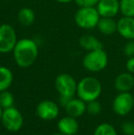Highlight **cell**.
<instances>
[{
  "label": "cell",
  "instance_id": "obj_4",
  "mask_svg": "<svg viewBox=\"0 0 134 135\" xmlns=\"http://www.w3.org/2000/svg\"><path fill=\"white\" fill-rule=\"evenodd\" d=\"M108 64V56L103 49L90 51L83 58V65L87 71L97 73L104 70Z\"/></svg>",
  "mask_w": 134,
  "mask_h": 135
},
{
  "label": "cell",
  "instance_id": "obj_22",
  "mask_svg": "<svg viewBox=\"0 0 134 135\" xmlns=\"http://www.w3.org/2000/svg\"><path fill=\"white\" fill-rule=\"evenodd\" d=\"M101 104L97 100H92L86 103V111L92 116H97L101 112Z\"/></svg>",
  "mask_w": 134,
  "mask_h": 135
},
{
  "label": "cell",
  "instance_id": "obj_19",
  "mask_svg": "<svg viewBox=\"0 0 134 135\" xmlns=\"http://www.w3.org/2000/svg\"><path fill=\"white\" fill-rule=\"evenodd\" d=\"M14 96L8 90L0 92V106H1L3 109L14 107Z\"/></svg>",
  "mask_w": 134,
  "mask_h": 135
},
{
  "label": "cell",
  "instance_id": "obj_28",
  "mask_svg": "<svg viewBox=\"0 0 134 135\" xmlns=\"http://www.w3.org/2000/svg\"><path fill=\"white\" fill-rule=\"evenodd\" d=\"M55 1H57L58 3H61V4H68V3H71L73 0H55Z\"/></svg>",
  "mask_w": 134,
  "mask_h": 135
},
{
  "label": "cell",
  "instance_id": "obj_6",
  "mask_svg": "<svg viewBox=\"0 0 134 135\" xmlns=\"http://www.w3.org/2000/svg\"><path fill=\"white\" fill-rule=\"evenodd\" d=\"M15 28L9 24L0 25V54H8L14 50L18 42Z\"/></svg>",
  "mask_w": 134,
  "mask_h": 135
},
{
  "label": "cell",
  "instance_id": "obj_23",
  "mask_svg": "<svg viewBox=\"0 0 134 135\" xmlns=\"http://www.w3.org/2000/svg\"><path fill=\"white\" fill-rule=\"evenodd\" d=\"M121 131L125 135H134V122L127 120L122 123Z\"/></svg>",
  "mask_w": 134,
  "mask_h": 135
},
{
  "label": "cell",
  "instance_id": "obj_13",
  "mask_svg": "<svg viewBox=\"0 0 134 135\" xmlns=\"http://www.w3.org/2000/svg\"><path fill=\"white\" fill-rule=\"evenodd\" d=\"M57 127L61 133L64 135H75L78 132L79 124L75 118L66 116L59 119Z\"/></svg>",
  "mask_w": 134,
  "mask_h": 135
},
{
  "label": "cell",
  "instance_id": "obj_29",
  "mask_svg": "<svg viewBox=\"0 0 134 135\" xmlns=\"http://www.w3.org/2000/svg\"><path fill=\"white\" fill-rule=\"evenodd\" d=\"M2 113H3V108L0 106V120H1V118H2Z\"/></svg>",
  "mask_w": 134,
  "mask_h": 135
},
{
  "label": "cell",
  "instance_id": "obj_16",
  "mask_svg": "<svg viewBox=\"0 0 134 135\" xmlns=\"http://www.w3.org/2000/svg\"><path fill=\"white\" fill-rule=\"evenodd\" d=\"M97 28H98L99 32L104 35H112L115 32H117L118 22L114 20V18L101 17Z\"/></svg>",
  "mask_w": 134,
  "mask_h": 135
},
{
  "label": "cell",
  "instance_id": "obj_17",
  "mask_svg": "<svg viewBox=\"0 0 134 135\" xmlns=\"http://www.w3.org/2000/svg\"><path fill=\"white\" fill-rule=\"evenodd\" d=\"M18 21L20 25L24 27H29L31 26L35 21L36 15L33 9L29 7H22L18 13Z\"/></svg>",
  "mask_w": 134,
  "mask_h": 135
},
{
  "label": "cell",
  "instance_id": "obj_27",
  "mask_svg": "<svg viewBox=\"0 0 134 135\" xmlns=\"http://www.w3.org/2000/svg\"><path fill=\"white\" fill-rule=\"evenodd\" d=\"M73 98H68V97H62L60 96V103H61L62 106H63V107H65V106L68 104V102L70 101V100L72 99Z\"/></svg>",
  "mask_w": 134,
  "mask_h": 135
},
{
  "label": "cell",
  "instance_id": "obj_10",
  "mask_svg": "<svg viewBox=\"0 0 134 135\" xmlns=\"http://www.w3.org/2000/svg\"><path fill=\"white\" fill-rule=\"evenodd\" d=\"M100 17L115 18L120 12V0H99L96 6Z\"/></svg>",
  "mask_w": 134,
  "mask_h": 135
},
{
  "label": "cell",
  "instance_id": "obj_1",
  "mask_svg": "<svg viewBox=\"0 0 134 135\" xmlns=\"http://www.w3.org/2000/svg\"><path fill=\"white\" fill-rule=\"evenodd\" d=\"M12 52L18 66L21 68H28L32 65L37 60L39 48L33 40L23 38L18 40Z\"/></svg>",
  "mask_w": 134,
  "mask_h": 135
},
{
  "label": "cell",
  "instance_id": "obj_15",
  "mask_svg": "<svg viewBox=\"0 0 134 135\" xmlns=\"http://www.w3.org/2000/svg\"><path fill=\"white\" fill-rule=\"evenodd\" d=\"M79 44L84 50L90 52V51L99 50L103 49V44L97 37L91 34H85L79 39Z\"/></svg>",
  "mask_w": 134,
  "mask_h": 135
},
{
  "label": "cell",
  "instance_id": "obj_5",
  "mask_svg": "<svg viewBox=\"0 0 134 135\" xmlns=\"http://www.w3.org/2000/svg\"><path fill=\"white\" fill-rule=\"evenodd\" d=\"M1 121L3 123V126L8 132H16L22 128L24 119L19 110L14 107H11L3 109Z\"/></svg>",
  "mask_w": 134,
  "mask_h": 135
},
{
  "label": "cell",
  "instance_id": "obj_20",
  "mask_svg": "<svg viewBox=\"0 0 134 135\" xmlns=\"http://www.w3.org/2000/svg\"><path fill=\"white\" fill-rule=\"evenodd\" d=\"M120 7L122 16L134 17V0H120Z\"/></svg>",
  "mask_w": 134,
  "mask_h": 135
},
{
  "label": "cell",
  "instance_id": "obj_12",
  "mask_svg": "<svg viewBox=\"0 0 134 135\" xmlns=\"http://www.w3.org/2000/svg\"><path fill=\"white\" fill-rule=\"evenodd\" d=\"M114 86L118 92H130L134 87V76L129 72L121 73L115 78Z\"/></svg>",
  "mask_w": 134,
  "mask_h": 135
},
{
  "label": "cell",
  "instance_id": "obj_3",
  "mask_svg": "<svg viewBox=\"0 0 134 135\" xmlns=\"http://www.w3.org/2000/svg\"><path fill=\"white\" fill-rule=\"evenodd\" d=\"M100 15L96 7H82L75 14V22L79 28L91 30L97 28Z\"/></svg>",
  "mask_w": 134,
  "mask_h": 135
},
{
  "label": "cell",
  "instance_id": "obj_30",
  "mask_svg": "<svg viewBox=\"0 0 134 135\" xmlns=\"http://www.w3.org/2000/svg\"><path fill=\"white\" fill-rule=\"evenodd\" d=\"M51 135H64L63 133H61V132H59V133H53V134H51Z\"/></svg>",
  "mask_w": 134,
  "mask_h": 135
},
{
  "label": "cell",
  "instance_id": "obj_31",
  "mask_svg": "<svg viewBox=\"0 0 134 135\" xmlns=\"http://www.w3.org/2000/svg\"><path fill=\"white\" fill-rule=\"evenodd\" d=\"M133 98H134V94H133Z\"/></svg>",
  "mask_w": 134,
  "mask_h": 135
},
{
  "label": "cell",
  "instance_id": "obj_2",
  "mask_svg": "<svg viewBox=\"0 0 134 135\" xmlns=\"http://www.w3.org/2000/svg\"><path fill=\"white\" fill-rule=\"evenodd\" d=\"M102 93L100 81L94 76H86L77 83L76 94L79 98L85 102L97 100Z\"/></svg>",
  "mask_w": 134,
  "mask_h": 135
},
{
  "label": "cell",
  "instance_id": "obj_18",
  "mask_svg": "<svg viewBox=\"0 0 134 135\" xmlns=\"http://www.w3.org/2000/svg\"><path fill=\"white\" fill-rule=\"evenodd\" d=\"M13 73L9 68L0 66V92L7 90L13 83Z\"/></svg>",
  "mask_w": 134,
  "mask_h": 135
},
{
  "label": "cell",
  "instance_id": "obj_7",
  "mask_svg": "<svg viewBox=\"0 0 134 135\" xmlns=\"http://www.w3.org/2000/svg\"><path fill=\"white\" fill-rule=\"evenodd\" d=\"M55 89L60 96L73 98L76 94L77 83L75 79L69 74H61L55 78Z\"/></svg>",
  "mask_w": 134,
  "mask_h": 135
},
{
  "label": "cell",
  "instance_id": "obj_26",
  "mask_svg": "<svg viewBox=\"0 0 134 135\" xmlns=\"http://www.w3.org/2000/svg\"><path fill=\"white\" fill-rule=\"evenodd\" d=\"M126 69L129 73L134 75V57L128 58L127 62H126Z\"/></svg>",
  "mask_w": 134,
  "mask_h": 135
},
{
  "label": "cell",
  "instance_id": "obj_9",
  "mask_svg": "<svg viewBox=\"0 0 134 135\" xmlns=\"http://www.w3.org/2000/svg\"><path fill=\"white\" fill-rule=\"evenodd\" d=\"M59 107L54 101L45 99L41 101L36 108V113L43 120H52L59 115Z\"/></svg>",
  "mask_w": 134,
  "mask_h": 135
},
{
  "label": "cell",
  "instance_id": "obj_11",
  "mask_svg": "<svg viewBox=\"0 0 134 135\" xmlns=\"http://www.w3.org/2000/svg\"><path fill=\"white\" fill-rule=\"evenodd\" d=\"M117 22V32L128 41L134 40V17L122 16Z\"/></svg>",
  "mask_w": 134,
  "mask_h": 135
},
{
  "label": "cell",
  "instance_id": "obj_14",
  "mask_svg": "<svg viewBox=\"0 0 134 135\" xmlns=\"http://www.w3.org/2000/svg\"><path fill=\"white\" fill-rule=\"evenodd\" d=\"M64 108L68 116H71V117L76 119L78 117H81L86 111V102H85L84 100L79 98H73Z\"/></svg>",
  "mask_w": 134,
  "mask_h": 135
},
{
  "label": "cell",
  "instance_id": "obj_24",
  "mask_svg": "<svg viewBox=\"0 0 134 135\" xmlns=\"http://www.w3.org/2000/svg\"><path fill=\"white\" fill-rule=\"evenodd\" d=\"M123 52L128 58L134 57V40H130L123 48Z\"/></svg>",
  "mask_w": 134,
  "mask_h": 135
},
{
  "label": "cell",
  "instance_id": "obj_25",
  "mask_svg": "<svg viewBox=\"0 0 134 135\" xmlns=\"http://www.w3.org/2000/svg\"><path fill=\"white\" fill-rule=\"evenodd\" d=\"M79 7H96L99 0H73Z\"/></svg>",
  "mask_w": 134,
  "mask_h": 135
},
{
  "label": "cell",
  "instance_id": "obj_8",
  "mask_svg": "<svg viewBox=\"0 0 134 135\" xmlns=\"http://www.w3.org/2000/svg\"><path fill=\"white\" fill-rule=\"evenodd\" d=\"M134 98L130 92H120L114 98L112 108L116 114L120 116H126L133 109Z\"/></svg>",
  "mask_w": 134,
  "mask_h": 135
},
{
  "label": "cell",
  "instance_id": "obj_21",
  "mask_svg": "<svg viewBox=\"0 0 134 135\" xmlns=\"http://www.w3.org/2000/svg\"><path fill=\"white\" fill-rule=\"evenodd\" d=\"M94 135H118L113 125L109 123H101L96 128Z\"/></svg>",
  "mask_w": 134,
  "mask_h": 135
}]
</instances>
